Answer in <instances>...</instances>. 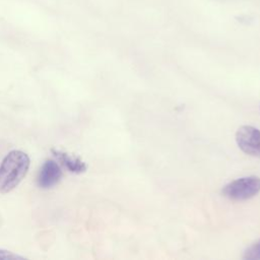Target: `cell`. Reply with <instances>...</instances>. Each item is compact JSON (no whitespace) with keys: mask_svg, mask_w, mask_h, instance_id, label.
<instances>
[{"mask_svg":"<svg viewBox=\"0 0 260 260\" xmlns=\"http://www.w3.org/2000/svg\"><path fill=\"white\" fill-rule=\"evenodd\" d=\"M244 259L260 260V240L255 242L245 251Z\"/></svg>","mask_w":260,"mask_h":260,"instance_id":"6","label":"cell"},{"mask_svg":"<svg viewBox=\"0 0 260 260\" xmlns=\"http://www.w3.org/2000/svg\"><path fill=\"white\" fill-rule=\"evenodd\" d=\"M236 140L245 153L260 157V130L252 126H242L236 133Z\"/></svg>","mask_w":260,"mask_h":260,"instance_id":"3","label":"cell"},{"mask_svg":"<svg viewBox=\"0 0 260 260\" xmlns=\"http://www.w3.org/2000/svg\"><path fill=\"white\" fill-rule=\"evenodd\" d=\"M22 256L14 254L10 251L0 249V259H22Z\"/></svg>","mask_w":260,"mask_h":260,"instance_id":"7","label":"cell"},{"mask_svg":"<svg viewBox=\"0 0 260 260\" xmlns=\"http://www.w3.org/2000/svg\"><path fill=\"white\" fill-rule=\"evenodd\" d=\"M260 191V178L249 176L237 179L226 184L222 189V195L234 201L247 200L254 197Z\"/></svg>","mask_w":260,"mask_h":260,"instance_id":"2","label":"cell"},{"mask_svg":"<svg viewBox=\"0 0 260 260\" xmlns=\"http://www.w3.org/2000/svg\"><path fill=\"white\" fill-rule=\"evenodd\" d=\"M51 151L57 160L60 161L61 165L64 166L70 173L81 174L87 170V165L79 156L70 154L57 148H52Z\"/></svg>","mask_w":260,"mask_h":260,"instance_id":"5","label":"cell"},{"mask_svg":"<svg viewBox=\"0 0 260 260\" xmlns=\"http://www.w3.org/2000/svg\"><path fill=\"white\" fill-rule=\"evenodd\" d=\"M29 157L21 150H11L0 164V193L13 190L25 177L29 168Z\"/></svg>","mask_w":260,"mask_h":260,"instance_id":"1","label":"cell"},{"mask_svg":"<svg viewBox=\"0 0 260 260\" xmlns=\"http://www.w3.org/2000/svg\"><path fill=\"white\" fill-rule=\"evenodd\" d=\"M61 167L54 159H47L42 165L38 177V186L42 189H50L56 186L62 179Z\"/></svg>","mask_w":260,"mask_h":260,"instance_id":"4","label":"cell"}]
</instances>
